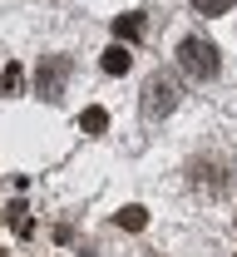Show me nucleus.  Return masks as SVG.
Listing matches in <instances>:
<instances>
[{
	"label": "nucleus",
	"mask_w": 237,
	"mask_h": 257,
	"mask_svg": "<svg viewBox=\"0 0 237 257\" xmlns=\"http://www.w3.org/2000/svg\"><path fill=\"white\" fill-rule=\"evenodd\" d=\"M178 64H183V74H193V79H212V74H217V45L203 40V35H188V40L178 45Z\"/></svg>",
	"instance_id": "obj_1"
},
{
	"label": "nucleus",
	"mask_w": 237,
	"mask_h": 257,
	"mask_svg": "<svg viewBox=\"0 0 237 257\" xmlns=\"http://www.w3.org/2000/svg\"><path fill=\"white\" fill-rule=\"evenodd\" d=\"M173 109H178V79L153 74V79L143 84V119H168Z\"/></svg>",
	"instance_id": "obj_2"
},
{
	"label": "nucleus",
	"mask_w": 237,
	"mask_h": 257,
	"mask_svg": "<svg viewBox=\"0 0 237 257\" xmlns=\"http://www.w3.org/2000/svg\"><path fill=\"white\" fill-rule=\"evenodd\" d=\"M65 79H69V60H65V55H45L40 74H35L40 94H45V99H60V94H65Z\"/></svg>",
	"instance_id": "obj_3"
},
{
	"label": "nucleus",
	"mask_w": 237,
	"mask_h": 257,
	"mask_svg": "<svg viewBox=\"0 0 237 257\" xmlns=\"http://www.w3.org/2000/svg\"><path fill=\"white\" fill-rule=\"evenodd\" d=\"M99 64H104V74H129L134 69V55H129V45H109Z\"/></svg>",
	"instance_id": "obj_4"
},
{
	"label": "nucleus",
	"mask_w": 237,
	"mask_h": 257,
	"mask_svg": "<svg viewBox=\"0 0 237 257\" xmlns=\"http://www.w3.org/2000/svg\"><path fill=\"white\" fill-rule=\"evenodd\" d=\"M114 35H119V40H138V35H143V15H119V20H114Z\"/></svg>",
	"instance_id": "obj_5"
},
{
	"label": "nucleus",
	"mask_w": 237,
	"mask_h": 257,
	"mask_svg": "<svg viewBox=\"0 0 237 257\" xmlns=\"http://www.w3.org/2000/svg\"><path fill=\"white\" fill-rule=\"evenodd\" d=\"M79 128H84V134H104V128H109V114H104V109H84V114H79Z\"/></svg>",
	"instance_id": "obj_6"
},
{
	"label": "nucleus",
	"mask_w": 237,
	"mask_h": 257,
	"mask_svg": "<svg viewBox=\"0 0 237 257\" xmlns=\"http://www.w3.org/2000/svg\"><path fill=\"white\" fill-rule=\"evenodd\" d=\"M114 223H119V227H129V232H138V227L148 223V213H143V208H138V203H134V208H124V213H119Z\"/></svg>",
	"instance_id": "obj_7"
},
{
	"label": "nucleus",
	"mask_w": 237,
	"mask_h": 257,
	"mask_svg": "<svg viewBox=\"0 0 237 257\" xmlns=\"http://www.w3.org/2000/svg\"><path fill=\"white\" fill-rule=\"evenodd\" d=\"M193 10L198 15H222V10H232V0H193Z\"/></svg>",
	"instance_id": "obj_8"
}]
</instances>
